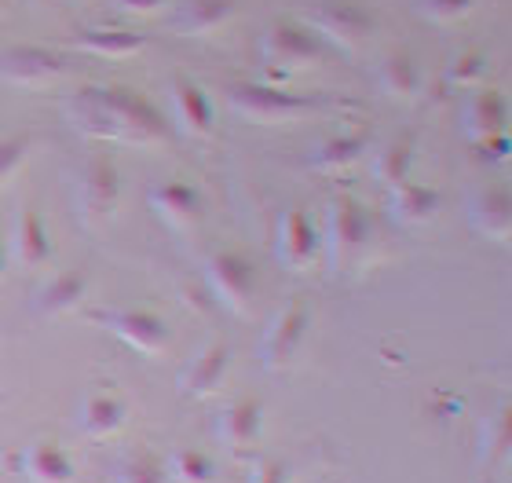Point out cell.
<instances>
[{"instance_id":"obj_10","label":"cell","mask_w":512,"mask_h":483,"mask_svg":"<svg viewBox=\"0 0 512 483\" xmlns=\"http://www.w3.org/2000/svg\"><path fill=\"white\" fill-rule=\"evenodd\" d=\"M231 107L249 121H293L308 110V103L289 96V92H278V88L235 85L231 88Z\"/></svg>"},{"instance_id":"obj_27","label":"cell","mask_w":512,"mask_h":483,"mask_svg":"<svg viewBox=\"0 0 512 483\" xmlns=\"http://www.w3.org/2000/svg\"><path fill=\"white\" fill-rule=\"evenodd\" d=\"M381 88L395 99H410L417 92V66L410 55H388L381 63V74H377Z\"/></svg>"},{"instance_id":"obj_31","label":"cell","mask_w":512,"mask_h":483,"mask_svg":"<svg viewBox=\"0 0 512 483\" xmlns=\"http://www.w3.org/2000/svg\"><path fill=\"white\" fill-rule=\"evenodd\" d=\"M26 151H30V140H26V136H8V140H0V187L19 172V165L26 161Z\"/></svg>"},{"instance_id":"obj_3","label":"cell","mask_w":512,"mask_h":483,"mask_svg":"<svg viewBox=\"0 0 512 483\" xmlns=\"http://www.w3.org/2000/svg\"><path fill=\"white\" fill-rule=\"evenodd\" d=\"M319 55H322V44L308 26L282 22V26H271L264 33V63L271 74L308 70L311 63H319Z\"/></svg>"},{"instance_id":"obj_4","label":"cell","mask_w":512,"mask_h":483,"mask_svg":"<svg viewBox=\"0 0 512 483\" xmlns=\"http://www.w3.org/2000/svg\"><path fill=\"white\" fill-rule=\"evenodd\" d=\"M308 22V30L315 37H326V41L341 44V48H359L374 30V15L363 4H352V0H326V4L311 11Z\"/></svg>"},{"instance_id":"obj_18","label":"cell","mask_w":512,"mask_h":483,"mask_svg":"<svg viewBox=\"0 0 512 483\" xmlns=\"http://www.w3.org/2000/svg\"><path fill=\"white\" fill-rule=\"evenodd\" d=\"M216 432H220V440L231 447V451H249L256 440H260V403L256 399H238V403H231V407L220 414V425H216Z\"/></svg>"},{"instance_id":"obj_9","label":"cell","mask_w":512,"mask_h":483,"mask_svg":"<svg viewBox=\"0 0 512 483\" xmlns=\"http://www.w3.org/2000/svg\"><path fill=\"white\" fill-rule=\"evenodd\" d=\"M55 77H63V59L48 48L22 44V48H11V52L0 55V81H8V85L41 88L52 85Z\"/></svg>"},{"instance_id":"obj_29","label":"cell","mask_w":512,"mask_h":483,"mask_svg":"<svg viewBox=\"0 0 512 483\" xmlns=\"http://www.w3.org/2000/svg\"><path fill=\"white\" fill-rule=\"evenodd\" d=\"M110 483H169V473H165V465L158 458H150V454H136V458H128L114 469V480Z\"/></svg>"},{"instance_id":"obj_33","label":"cell","mask_w":512,"mask_h":483,"mask_svg":"<svg viewBox=\"0 0 512 483\" xmlns=\"http://www.w3.org/2000/svg\"><path fill=\"white\" fill-rule=\"evenodd\" d=\"M483 70H487V66H483V55H461V59H454V66H450V85H461V88L476 85Z\"/></svg>"},{"instance_id":"obj_15","label":"cell","mask_w":512,"mask_h":483,"mask_svg":"<svg viewBox=\"0 0 512 483\" xmlns=\"http://www.w3.org/2000/svg\"><path fill=\"white\" fill-rule=\"evenodd\" d=\"M22 473L33 483H74V462L59 443L37 440L22 451Z\"/></svg>"},{"instance_id":"obj_34","label":"cell","mask_w":512,"mask_h":483,"mask_svg":"<svg viewBox=\"0 0 512 483\" xmlns=\"http://www.w3.org/2000/svg\"><path fill=\"white\" fill-rule=\"evenodd\" d=\"M480 147V158H487V161H502V158H509V136H491V140H480L476 143Z\"/></svg>"},{"instance_id":"obj_22","label":"cell","mask_w":512,"mask_h":483,"mask_svg":"<svg viewBox=\"0 0 512 483\" xmlns=\"http://www.w3.org/2000/svg\"><path fill=\"white\" fill-rule=\"evenodd\" d=\"M439 209V194L421 183H399L392 187V216L399 224H425Z\"/></svg>"},{"instance_id":"obj_16","label":"cell","mask_w":512,"mask_h":483,"mask_svg":"<svg viewBox=\"0 0 512 483\" xmlns=\"http://www.w3.org/2000/svg\"><path fill=\"white\" fill-rule=\"evenodd\" d=\"M224 374H227V348L224 344H209V348H202V352L191 359V366L183 370L180 385L187 396L205 399V396H213V392H220Z\"/></svg>"},{"instance_id":"obj_36","label":"cell","mask_w":512,"mask_h":483,"mask_svg":"<svg viewBox=\"0 0 512 483\" xmlns=\"http://www.w3.org/2000/svg\"><path fill=\"white\" fill-rule=\"evenodd\" d=\"M118 4L128 11H154V8H161V4H169V0H118Z\"/></svg>"},{"instance_id":"obj_2","label":"cell","mask_w":512,"mask_h":483,"mask_svg":"<svg viewBox=\"0 0 512 483\" xmlns=\"http://www.w3.org/2000/svg\"><path fill=\"white\" fill-rule=\"evenodd\" d=\"M370 238H374V224H370L363 205L355 202V198H337L330 205V235H326L333 268H355L366 257Z\"/></svg>"},{"instance_id":"obj_32","label":"cell","mask_w":512,"mask_h":483,"mask_svg":"<svg viewBox=\"0 0 512 483\" xmlns=\"http://www.w3.org/2000/svg\"><path fill=\"white\" fill-rule=\"evenodd\" d=\"M476 0H421V11L436 22H458L461 15H469Z\"/></svg>"},{"instance_id":"obj_23","label":"cell","mask_w":512,"mask_h":483,"mask_svg":"<svg viewBox=\"0 0 512 483\" xmlns=\"http://www.w3.org/2000/svg\"><path fill=\"white\" fill-rule=\"evenodd\" d=\"M77 48L92 55H103V59H125V55H136L147 48V37L143 33H125V30H88L77 37Z\"/></svg>"},{"instance_id":"obj_7","label":"cell","mask_w":512,"mask_h":483,"mask_svg":"<svg viewBox=\"0 0 512 483\" xmlns=\"http://www.w3.org/2000/svg\"><path fill=\"white\" fill-rule=\"evenodd\" d=\"M96 322H103L110 333H118L128 348L143 355H161L169 344V326L154 312H139V308H114V312H96Z\"/></svg>"},{"instance_id":"obj_14","label":"cell","mask_w":512,"mask_h":483,"mask_svg":"<svg viewBox=\"0 0 512 483\" xmlns=\"http://www.w3.org/2000/svg\"><path fill=\"white\" fill-rule=\"evenodd\" d=\"M172 107H176V121L187 136H209L213 132V103L194 81H187V77L172 81Z\"/></svg>"},{"instance_id":"obj_37","label":"cell","mask_w":512,"mask_h":483,"mask_svg":"<svg viewBox=\"0 0 512 483\" xmlns=\"http://www.w3.org/2000/svg\"><path fill=\"white\" fill-rule=\"evenodd\" d=\"M4 260H8V253H4V246H0V275H4Z\"/></svg>"},{"instance_id":"obj_5","label":"cell","mask_w":512,"mask_h":483,"mask_svg":"<svg viewBox=\"0 0 512 483\" xmlns=\"http://www.w3.org/2000/svg\"><path fill=\"white\" fill-rule=\"evenodd\" d=\"M118 209V169L107 158H92L77 172V213L85 224L107 220Z\"/></svg>"},{"instance_id":"obj_20","label":"cell","mask_w":512,"mask_h":483,"mask_svg":"<svg viewBox=\"0 0 512 483\" xmlns=\"http://www.w3.org/2000/svg\"><path fill=\"white\" fill-rule=\"evenodd\" d=\"M235 15V0H183L176 11V30L183 37H205Z\"/></svg>"},{"instance_id":"obj_28","label":"cell","mask_w":512,"mask_h":483,"mask_svg":"<svg viewBox=\"0 0 512 483\" xmlns=\"http://www.w3.org/2000/svg\"><path fill=\"white\" fill-rule=\"evenodd\" d=\"M165 473L176 483H216V465L198 451H176Z\"/></svg>"},{"instance_id":"obj_8","label":"cell","mask_w":512,"mask_h":483,"mask_svg":"<svg viewBox=\"0 0 512 483\" xmlns=\"http://www.w3.org/2000/svg\"><path fill=\"white\" fill-rule=\"evenodd\" d=\"M304 330H308V308L300 301L286 304L282 312L271 319L264 333V344H260V359H264L267 370H286L297 355L300 341H304Z\"/></svg>"},{"instance_id":"obj_24","label":"cell","mask_w":512,"mask_h":483,"mask_svg":"<svg viewBox=\"0 0 512 483\" xmlns=\"http://www.w3.org/2000/svg\"><path fill=\"white\" fill-rule=\"evenodd\" d=\"M81 293H85V275H77V271H63V275H55V279L37 293V312L41 315L70 312V308L81 301Z\"/></svg>"},{"instance_id":"obj_12","label":"cell","mask_w":512,"mask_h":483,"mask_svg":"<svg viewBox=\"0 0 512 483\" xmlns=\"http://www.w3.org/2000/svg\"><path fill=\"white\" fill-rule=\"evenodd\" d=\"M505 121H509V103L498 88H483L476 96H469L465 103V132L469 140H491V136H502Z\"/></svg>"},{"instance_id":"obj_17","label":"cell","mask_w":512,"mask_h":483,"mask_svg":"<svg viewBox=\"0 0 512 483\" xmlns=\"http://www.w3.org/2000/svg\"><path fill=\"white\" fill-rule=\"evenodd\" d=\"M150 205H154V213H158L169 227H187L198 220V213H202V198H198V191H194L191 183H180V180L154 187V191H150Z\"/></svg>"},{"instance_id":"obj_30","label":"cell","mask_w":512,"mask_h":483,"mask_svg":"<svg viewBox=\"0 0 512 483\" xmlns=\"http://www.w3.org/2000/svg\"><path fill=\"white\" fill-rule=\"evenodd\" d=\"M509 443H512V418L509 407H502L487 421V436H483V462H502L509 458Z\"/></svg>"},{"instance_id":"obj_25","label":"cell","mask_w":512,"mask_h":483,"mask_svg":"<svg viewBox=\"0 0 512 483\" xmlns=\"http://www.w3.org/2000/svg\"><path fill=\"white\" fill-rule=\"evenodd\" d=\"M363 151H366V136H333V140H326L315 151L311 165L322 172H341L348 165H355Z\"/></svg>"},{"instance_id":"obj_21","label":"cell","mask_w":512,"mask_h":483,"mask_svg":"<svg viewBox=\"0 0 512 483\" xmlns=\"http://www.w3.org/2000/svg\"><path fill=\"white\" fill-rule=\"evenodd\" d=\"M125 425V403L114 396H88L81 407V432L88 440H110Z\"/></svg>"},{"instance_id":"obj_1","label":"cell","mask_w":512,"mask_h":483,"mask_svg":"<svg viewBox=\"0 0 512 483\" xmlns=\"http://www.w3.org/2000/svg\"><path fill=\"white\" fill-rule=\"evenodd\" d=\"M66 114L74 121V129L92 140L158 143L169 132L161 110L128 88H85L81 96L66 103Z\"/></svg>"},{"instance_id":"obj_6","label":"cell","mask_w":512,"mask_h":483,"mask_svg":"<svg viewBox=\"0 0 512 483\" xmlns=\"http://www.w3.org/2000/svg\"><path fill=\"white\" fill-rule=\"evenodd\" d=\"M205 282L220 304H227L231 312H246L249 297L256 290V271L246 257L238 253H216L209 264H205Z\"/></svg>"},{"instance_id":"obj_13","label":"cell","mask_w":512,"mask_h":483,"mask_svg":"<svg viewBox=\"0 0 512 483\" xmlns=\"http://www.w3.org/2000/svg\"><path fill=\"white\" fill-rule=\"evenodd\" d=\"M11 257L19 260L22 268H41L52 257V238L44 231V220L37 209H22L11 231Z\"/></svg>"},{"instance_id":"obj_19","label":"cell","mask_w":512,"mask_h":483,"mask_svg":"<svg viewBox=\"0 0 512 483\" xmlns=\"http://www.w3.org/2000/svg\"><path fill=\"white\" fill-rule=\"evenodd\" d=\"M472 227L491 242H509L512 235V198L505 191H483L472 202Z\"/></svg>"},{"instance_id":"obj_11","label":"cell","mask_w":512,"mask_h":483,"mask_svg":"<svg viewBox=\"0 0 512 483\" xmlns=\"http://www.w3.org/2000/svg\"><path fill=\"white\" fill-rule=\"evenodd\" d=\"M319 253V235H315V224L308 220L304 209H286L282 220H278V260L286 268L300 271L308 268Z\"/></svg>"},{"instance_id":"obj_26","label":"cell","mask_w":512,"mask_h":483,"mask_svg":"<svg viewBox=\"0 0 512 483\" xmlns=\"http://www.w3.org/2000/svg\"><path fill=\"white\" fill-rule=\"evenodd\" d=\"M410 161H414V147H410V140H395V143H388V147L377 151L374 176L384 183V187H399V183H406V176H410Z\"/></svg>"},{"instance_id":"obj_35","label":"cell","mask_w":512,"mask_h":483,"mask_svg":"<svg viewBox=\"0 0 512 483\" xmlns=\"http://www.w3.org/2000/svg\"><path fill=\"white\" fill-rule=\"evenodd\" d=\"M249 483H286V465L282 462H260Z\"/></svg>"}]
</instances>
